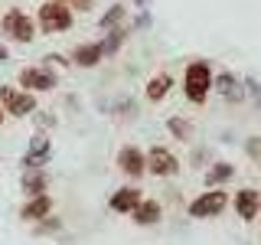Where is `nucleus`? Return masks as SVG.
<instances>
[{"label":"nucleus","mask_w":261,"mask_h":245,"mask_svg":"<svg viewBox=\"0 0 261 245\" xmlns=\"http://www.w3.org/2000/svg\"><path fill=\"white\" fill-rule=\"evenodd\" d=\"M183 88H186V98H190V102H206L209 88H212V69L206 62H193L183 76Z\"/></svg>","instance_id":"obj_1"},{"label":"nucleus","mask_w":261,"mask_h":245,"mask_svg":"<svg viewBox=\"0 0 261 245\" xmlns=\"http://www.w3.org/2000/svg\"><path fill=\"white\" fill-rule=\"evenodd\" d=\"M39 27L43 33H62L72 27V10L59 0H49V4L39 7Z\"/></svg>","instance_id":"obj_2"},{"label":"nucleus","mask_w":261,"mask_h":245,"mask_svg":"<svg viewBox=\"0 0 261 245\" xmlns=\"http://www.w3.org/2000/svg\"><path fill=\"white\" fill-rule=\"evenodd\" d=\"M225 203H228V196H225L222 190L202 193L199 200H193V206H190V216H196V219H209V216H219V212L225 209Z\"/></svg>","instance_id":"obj_3"},{"label":"nucleus","mask_w":261,"mask_h":245,"mask_svg":"<svg viewBox=\"0 0 261 245\" xmlns=\"http://www.w3.org/2000/svg\"><path fill=\"white\" fill-rule=\"evenodd\" d=\"M4 33L10 39H16V43H30L33 39V20L23 10H10L4 16Z\"/></svg>","instance_id":"obj_4"},{"label":"nucleus","mask_w":261,"mask_h":245,"mask_svg":"<svg viewBox=\"0 0 261 245\" xmlns=\"http://www.w3.org/2000/svg\"><path fill=\"white\" fill-rule=\"evenodd\" d=\"M176 157L167 151V147H153L150 154L144 157V170H150V174H157V177H170V174H176Z\"/></svg>","instance_id":"obj_5"},{"label":"nucleus","mask_w":261,"mask_h":245,"mask_svg":"<svg viewBox=\"0 0 261 245\" xmlns=\"http://www.w3.org/2000/svg\"><path fill=\"white\" fill-rule=\"evenodd\" d=\"M0 105H4V111L16 114V118H23V114H30L33 108H36L33 95H27V92H13V88H0Z\"/></svg>","instance_id":"obj_6"},{"label":"nucleus","mask_w":261,"mask_h":245,"mask_svg":"<svg viewBox=\"0 0 261 245\" xmlns=\"http://www.w3.org/2000/svg\"><path fill=\"white\" fill-rule=\"evenodd\" d=\"M20 82L27 88H33V92H46V88L56 85V76H53V72H46V69H23L20 72Z\"/></svg>","instance_id":"obj_7"},{"label":"nucleus","mask_w":261,"mask_h":245,"mask_svg":"<svg viewBox=\"0 0 261 245\" xmlns=\"http://www.w3.org/2000/svg\"><path fill=\"white\" fill-rule=\"evenodd\" d=\"M118 167L124 170V174H130V177L144 174V154L137 151V147H124V151L118 154Z\"/></svg>","instance_id":"obj_8"},{"label":"nucleus","mask_w":261,"mask_h":245,"mask_svg":"<svg viewBox=\"0 0 261 245\" xmlns=\"http://www.w3.org/2000/svg\"><path fill=\"white\" fill-rule=\"evenodd\" d=\"M130 216H134L141 226H150V223H157V219H160V203L157 200H141L134 209H130Z\"/></svg>","instance_id":"obj_9"},{"label":"nucleus","mask_w":261,"mask_h":245,"mask_svg":"<svg viewBox=\"0 0 261 245\" xmlns=\"http://www.w3.org/2000/svg\"><path fill=\"white\" fill-rule=\"evenodd\" d=\"M258 200L261 196L255 190H242L239 196H235V209H239L242 219H255L258 216Z\"/></svg>","instance_id":"obj_10"},{"label":"nucleus","mask_w":261,"mask_h":245,"mask_svg":"<svg viewBox=\"0 0 261 245\" xmlns=\"http://www.w3.org/2000/svg\"><path fill=\"white\" fill-rule=\"evenodd\" d=\"M141 200H144L141 190H118V193L111 196V209H114V212H130Z\"/></svg>","instance_id":"obj_11"},{"label":"nucleus","mask_w":261,"mask_h":245,"mask_svg":"<svg viewBox=\"0 0 261 245\" xmlns=\"http://www.w3.org/2000/svg\"><path fill=\"white\" fill-rule=\"evenodd\" d=\"M49 209H53V200H49L46 193H39L36 200H30L27 206H23V219H43Z\"/></svg>","instance_id":"obj_12"},{"label":"nucleus","mask_w":261,"mask_h":245,"mask_svg":"<svg viewBox=\"0 0 261 245\" xmlns=\"http://www.w3.org/2000/svg\"><path fill=\"white\" fill-rule=\"evenodd\" d=\"M101 56H105V46H101V43H92V46L75 49V62H79V65H95Z\"/></svg>","instance_id":"obj_13"},{"label":"nucleus","mask_w":261,"mask_h":245,"mask_svg":"<svg viewBox=\"0 0 261 245\" xmlns=\"http://www.w3.org/2000/svg\"><path fill=\"white\" fill-rule=\"evenodd\" d=\"M170 92V76L167 72H160V76H153L150 79V85H147V98H150V102H160L163 95Z\"/></svg>","instance_id":"obj_14"},{"label":"nucleus","mask_w":261,"mask_h":245,"mask_svg":"<svg viewBox=\"0 0 261 245\" xmlns=\"http://www.w3.org/2000/svg\"><path fill=\"white\" fill-rule=\"evenodd\" d=\"M23 186H27L30 193H39V190L46 186V177H43V174H39V177H27V180H23Z\"/></svg>","instance_id":"obj_15"},{"label":"nucleus","mask_w":261,"mask_h":245,"mask_svg":"<svg viewBox=\"0 0 261 245\" xmlns=\"http://www.w3.org/2000/svg\"><path fill=\"white\" fill-rule=\"evenodd\" d=\"M228 174H232V167H219L216 174H212V180H222V177H228Z\"/></svg>","instance_id":"obj_16"},{"label":"nucleus","mask_w":261,"mask_h":245,"mask_svg":"<svg viewBox=\"0 0 261 245\" xmlns=\"http://www.w3.org/2000/svg\"><path fill=\"white\" fill-rule=\"evenodd\" d=\"M170 128H173L176 134H186V131H190V128H186V125H179V121H173V125H170Z\"/></svg>","instance_id":"obj_17"},{"label":"nucleus","mask_w":261,"mask_h":245,"mask_svg":"<svg viewBox=\"0 0 261 245\" xmlns=\"http://www.w3.org/2000/svg\"><path fill=\"white\" fill-rule=\"evenodd\" d=\"M0 59H7V49L4 46H0Z\"/></svg>","instance_id":"obj_18"},{"label":"nucleus","mask_w":261,"mask_h":245,"mask_svg":"<svg viewBox=\"0 0 261 245\" xmlns=\"http://www.w3.org/2000/svg\"><path fill=\"white\" fill-rule=\"evenodd\" d=\"M258 216H261V200H258Z\"/></svg>","instance_id":"obj_19"},{"label":"nucleus","mask_w":261,"mask_h":245,"mask_svg":"<svg viewBox=\"0 0 261 245\" xmlns=\"http://www.w3.org/2000/svg\"><path fill=\"white\" fill-rule=\"evenodd\" d=\"M0 121H4V111H0Z\"/></svg>","instance_id":"obj_20"}]
</instances>
